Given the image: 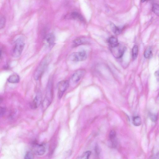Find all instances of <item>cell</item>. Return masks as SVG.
<instances>
[{
    "label": "cell",
    "mask_w": 159,
    "mask_h": 159,
    "mask_svg": "<svg viewBox=\"0 0 159 159\" xmlns=\"http://www.w3.org/2000/svg\"><path fill=\"white\" fill-rule=\"evenodd\" d=\"M111 29L114 34L119 35L121 33V29L115 26L114 24L111 23Z\"/></svg>",
    "instance_id": "2e32d148"
},
{
    "label": "cell",
    "mask_w": 159,
    "mask_h": 159,
    "mask_svg": "<svg viewBox=\"0 0 159 159\" xmlns=\"http://www.w3.org/2000/svg\"><path fill=\"white\" fill-rule=\"evenodd\" d=\"M151 1H153V0H141V2L142 3H144Z\"/></svg>",
    "instance_id": "484cf974"
},
{
    "label": "cell",
    "mask_w": 159,
    "mask_h": 159,
    "mask_svg": "<svg viewBox=\"0 0 159 159\" xmlns=\"http://www.w3.org/2000/svg\"><path fill=\"white\" fill-rule=\"evenodd\" d=\"M91 154V152L90 151H88L84 153L81 156V158L88 159L89 158Z\"/></svg>",
    "instance_id": "7402d4cb"
},
{
    "label": "cell",
    "mask_w": 159,
    "mask_h": 159,
    "mask_svg": "<svg viewBox=\"0 0 159 159\" xmlns=\"http://www.w3.org/2000/svg\"><path fill=\"white\" fill-rule=\"evenodd\" d=\"M152 10L154 14L159 17V5L154 4L152 6Z\"/></svg>",
    "instance_id": "ac0fdd59"
},
{
    "label": "cell",
    "mask_w": 159,
    "mask_h": 159,
    "mask_svg": "<svg viewBox=\"0 0 159 159\" xmlns=\"http://www.w3.org/2000/svg\"><path fill=\"white\" fill-rule=\"evenodd\" d=\"M8 81L11 83H17L20 81V77L17 74H13L9 77L8 79Z\"/></svg>",
    "instance_id": "30bf717a"
},
{
    "label": "cell",
    "mask_w": 159,
    "mask_h": 159,
    "mask_svg": "<svg viewBox=\"0 0 159 159\" xmlns=\"http://www.w3.org/2000/svg\"><path fill=\"white\" fill-rule=\"evenodd\" d=\"M6 112V109L4 108H1V116L2 117L4 115L5 113Z\"/></svg>",
    "instance_id": "cb8c5ba5"
},
{
    "label": "cell",
    "mask_w": 159,
    "mask_h": 159,
    "mask_svg": "<svg viewBox=\"0 0 159 159\" xmlns=\"http://www.w3.org/2000/svg\"><path fill=\"white\" fill-rule=\"evenodd\" d=\"M45 40L46 43L50 47L54 45L55 41V38L54 35L52 33L48 34L45 36Z\"/></svg>",
    "instance_id": "9c48e42d"
},
{
    "label": "cell",
    "mask_w": 159,
    "mask_h": 159,
    "mask_svg": "<svg viewBox=\"0 0 159 159\" xmlns=\"http://www.w3.org/2000/svg\"><path fill=\"white\" fill-rule=\"evenodd\" d=\"M86 71L84 69H80L77 71L72 75L71 81L73 83H77L84 76Z\"/></svg>",
    "instance_id": "52a82bcc"
},
{
    "label": "cell",
    "mask_w": 159,
    "mask_h": 159,
    "mask_svg": "<svg viewBox=\"0 0 159 159\" xmlns=\"http://www.w3.org/2000/svg\"><path fill=\"white\" fill-rule=\"evenodd\" d=\"M25 44L22 38L18 39L15 42V47L12 52L14 57L18 58L20 57L24 49Z\"/></svg>",
    "instance_id": "6da1fadb"
},
{
    "label": "cell",
    "mask_w": 159,
    "mask_h": 159,
    "mask_svg": "<svg viewBox=\"0 0 159 159\" xmlns=\"http://www.w3.org/2000/svg\"><path fill=\"white\" fill-rule=\"evenodd\" d=\"M116 137V132L114 130L111 131L109 134V138L112 143L113 146L114 147H115L117 144Z\"/></svg>",
    "instance_id": "8fae6325"
},
{
    "label": "cell",
    "mask_w": 159,
    "mask_h": 159,
    "mask_svg": "<svg viewBox=\"0 0 159 159\" xmlns=\"http://www.w3.org/2000/svg\"><path fill=\"white\" fill-rule=\"evenodd\" d=\"M138 53V48L137 45L134 46L132 50V57L134 60H135L137 58Z\"/></svg>",
    "instance_id": "9a60e30c"
},
{
    "label": "cell",
    "mask_w": 159,
    "mask_h": 159,
    "mask_svg": "<svg viewBox=\"0 0 159 159\" xmlns=\"http://www.w3.org/2000/svg\"><path fill=\"white\" fill-rule=\"evenodd\" d=\"M70 17L73 19L83 21V19L82 16L76 12H73L70 15Z\"/></svg>",
    "instance_id": "5bb4252c"
},
{
    "label": "cell",
    "mask_w": 159,
    "mask_h": 159,
    "mask_svg": "<svg viewBox=\"0 0 159 159\" xmlns=\"http://www.w3.org/2000/svg\"><path fill=\"white\" fill-rule=\"evenodd\" d=\"M32 150L33 153L38 155H43L45 152L46 149L43 144H40L35 143L32 146Z\"/></svg>",
    "instance_id": "5b68a950"
},
{
    "label": "cell",
    "mask_w": 159,
    "mask_h": 159,
    "mask_svg": "<svg viewBox=\"0 0 159 159\" xmlns=\"http://www.w3.org/2000/svg\"><path fill=\"white\" fill-rule=\"evenodd\" d=\"M152 55V51L151 48L149 47L147 48L144 52V57L146 58H151Z\"/></svg>",
    "instance_id": "e0dca14e"
},
{
    "label": "cell",
    "mask_w": 159,
    "mask_h": 159,
    "mask_svg": "<svg viewBox=\"0 0 159 159\" xmlns=\"http://www.w3.org/2000/svg\"><path fill=\"white\" fill-rule=\"evenodd\" d=\"M111 48L113 55L117 58H120L123 56L125 50V47L120 45V44L118 46Z\"/></svg>",
    "instance_id": "8992f818"
},
{
    "label": "cell",
    "mask_w": 159,
    "mask_h": 159,
    "mask_svg": "<svg viewBox=\"0 0 159 159\" xmlns=\"http://www.w3.org/2000/svg\"><path fill=\"white\" fill-rule=\"evenodd\" d=\"M42 99V96L41 94L37 95L31 104L32 108L35 109L38 108L41 103Z\"/></svg>",
    "instance_id": "ba28073f"
},
{
    "label": "cell",
    "mask_w": 159,
    "mask_h": 159,
    "mask_svg": "<svg viewBox=\"0 0 159 159\" xmlns=\"http://www.w3.org/2000/svg\"><path fill=\"white\" fill-rule=\"evenodd\" d=\"M108 42L111 48L115 47L119 44L118 43V39L113 36L111 37L109 39Z\"/></svg>",
    "instance_id": "7c38bea8"
},
{
    "label": "cell",
    "mask_w": 159,
    "mask_h": 159,
    "mask_svg": "<svg viewBox=\"0 0 159 159\" xmlns=\"http://www.w3.org/2000/svg\"><path fill=\"white\" fill-rule=\"evenodd\" d=\"M85 43L84 40L81 38L77 39L73 41V46H77Z\"/></svg>",
    "instance_id": "d6986e66"
},
{
    "label": "cell",
    "mask_w": 159,
    "mask_h": 159,
    "mask_svg": "<svg viewBox=\"0 0 159 159\" xmlns=\"http://www.w3.org/2000/svg\"><path fill=\"white\" fill-rule=\"evenodd\" d=\"M34 158V155L32 152L28 151L25 154V159H33Z\"/></svg>",
    "instance_id": "44dd1931"
},
{
    "label": "cell",
    "mask_w": 159,
    "mask_h": 159,
    "mask_svg": "<svg viewBox=\"0 0 159 159\" xmlns=\"http://www.w3.org/2000/svg\"><path fill=\"white\" fill-rule=\"evenodd\" d=\"M6 19L5 17L2 16L1 18L0 21V28L1 29H3L5 26L6 23Z\"/></svg>",
    "instance_id": "ffe728a7"
},
{
    "label": "cell",
    "mask_w": 159,
    "mask_h": 159,
    "mask_svg": "<svg viewBox=\"0 0 159 159\" xmlns=\"http://www.w3.org/2000/svg\"><path fill=\"white\" fill-rule=\"evenodd\" d=\"M47 58L44 59L35 71L34 75V78L35 80H39L42 75L48 64V59Z\"/></svg>",
    "instance_id": "7a4b0ae2"
},
{
    "label": "cell",
    "mask_w": 159,
    "mask_h": 159,
    "mask_svg": "<svg viewBox=\"0 0 159 159\" xmlns=\"http://www.w3.org/2000/svg\"><path fill=\"white\" fill-rule=\"evenodd\" d=\"M133 124L136 126H139L142 124V120L141 118L139 116L134 117L132 119Z\"/></svg>",
    "instance_id": "4fadbf2b"
},
{
    "label": "cell",
    "mask_w": 159,
    "mask_h": 159,
    "mask_svg": "<svg viewBox=\"0 0 159 159\" xmlns=\"http://www.w3.org/2000/svg\"><path fill=\"white\" fill-rule=\"evenodd\" d=\"M87 57L86 53L81 51L72 53L70 56V59L73 62H80L86 60Z\"/></svg>",
    "instance_id": "3957f363"
},
{
    "label": "cell",
    "mask_w": 159,
    "mask_h": 159,
    "mask_svg": "<svg viewBox=\"0 0 159 159\" xmlns=\"http://www.w3.org/2000/svg\"><path fill=\"white\" fill-rule=\"evenodd\" d=\"M150 118L151 120L154 122H155L157 119V115L154 114H151L150 115Z\"/></svg>",
    "instance_id": "603a6c76"
},
{
    "label": "cell",
    "mask_w": 159,
    "mask_h": 159,
    "mask_svg": "<svg viewBox=\"0 0 159 159\" xmlns=\"http://www.w3.org/2000/svg\"><path fill=\"white\" fill-rule=\"evenodd\" d=\"M69 82L68 80H64L59 82L58 84V95L59 99L61 98L64 93L68 89Z\"/></svg>",
    "instance_id": "277c9868"
},
{
    "label": "cell",
    "mask_w": 159,
    "mask_h": 159,
    "mask_svg": "<svg viewBox=\"0 0 159 159\" xmlns=\"http://www.w3.org/2000/svg\"><path fill=\"white\" fill-rule=\"evenodd\" d=\"M154 75L157 80L159 81V70L155 71L154 73Z\"/></svg>",
    "instance_id": "d4e9b609"
}]
</instances>
